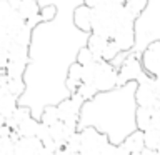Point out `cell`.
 I'll list each match as a JSON object with an SVG mask.
<instances>
[{
    "instance_id": "6da1fadb",
    "label": "cell",
    "mask_w": 160,
    "mask_h": 155,
    "mask_svg": "<svg viewBox=\"0 0 160 155\" xmlns=\"http://www.w3.org/2000/svg\"><path fill=\"white\" fill-rule=\"evenodd\" d=\"M47 3L55 5L58 15L33 30L30 63L23 75L27 90L18 98V105L28 107L38 122L47 105H58L72 97L67 88L68 68L90 37L73 25V10L83 0H40V5Z\"/></svg>"
},
{
    "instance_id": "7a4b0ae2",
    "label": "cell",
    "mask_w": 160,
    "mask_h": 155,
    "mask_svg": "<svg viewBox=\"0 0 160 155\" xmlns=\"http://www.w3.org/2000/svg\"><path fill=\"white\" fill-rule=\"evenodd\" d=\"M137 82H130L110 92H102L85 102L78 118V130L93 127L107 135L110 143L122 145L137 132Z\"/></svg>"
},
{
    "instance_id": "3957f363",
    "label": "cell",
    "mask_w": 160,
    "mask_h": 155,
    "mask_svg": "<svg viewBox=\"0 0 160 155\" xmlns=\"http://www.w3.org/2000/svg\"><path fill=\"white\" fill-rule=\"evenodd\" d=\"M135 33L137 45L133 53L140 57L150 43L160 40V0H148L147 8L135 20Z\"/></svg>"
},
{
    "instance_id": "277c9868",
    "label": "cell",
    "mask_w": 160,
    "mask_h": 155,
    "mask_svg": "<svg viewBox=\"0 0 160 155\" xmlns=\"http://www.w3.org/2000/svg\"><path fill=\"white\" fill-rule=\"evenodd\" d=\"M137 88V103L138 107H145L150 110L160 108V85L152 75L145 73L138 80Z\"/></svg>"
},
{
    "instance_id": "5b68a950",
    "label": "cell",
    "mask_w": 160,
    "mask_h": 155,
    "mask_svg": "<svg viewBox=\"0 0 160 155\" xmlns=\"http://www.w3.org/2000/svg\"><path fill=\"white\" fill-rule=\"evenodd\" d=\"M145 73L147 72H145L140 57H137L133 52H130L123 65L118 68V87H123L130 82H138Z\"/></svg>"
},
{
    "instance_id": "8992f818",
    "label": "cell",
    "mask_w": 160,
    "mask_h": 155,
    "mask_svg": "<svg viewBox=\"0 0 160 155\" xmlns=\"http://www.w3.org/2000/svg\"><path fill=\"white\" fill-rule=\"evenodd\" d=\"M93 85L100 93L115 90L118 87V68H115L112 63L103 62V60L98 62V70Z\"/></svg>"
},
{
    "instance_id": "52a82bcc",
    "label": "cell",
    "mask_w": 160,
    "mask_h": 155,
    "mask_svg": "<svg viewBox=\"0 0 160 155\" xmlns=\"http://www.w3.org/2000/svg\"><path fill=\"white\" fill-rule=\"evenodd\" d=\"M112 42L117 43L120 52H133L135 45H137V33H135V23H120L117 25Z\"/></svg>"
},
{
    "instance_id": "ba28073f",
    "label": "cell",
    "mask_w": 160,
    "mask_h": 155,
    "mask_svg": "<svg viewBox=\"0 0 160 155\" xmlns=\"http://www.w3.org/2000/svg\"><path fill=\"white\" fill-rule=\"evenodd\" d=\"M140 60H142V65L148 75H152V77L160 75V40L150 43L142 52Z\"/></svg>"
},
{
    "instance_id": "9c48e42d",
    "label": "cell",
    "mask_w": 160,
    "mask_h": 155,
    "mask_svg": "<svg viewBox=\"0 0 160 155\" xmlns=\"http://www.w3.org/2000/svg\"><path fill=\"white\" fill-rule=\"evenodd\" d=\"M18 108V98L8 92V87H0V117L2 123L12 118Z\"/></svg>"
},
{
    "instance_id": "30bf717a",
    "label": "cell",
    "mask_w": 160,
    "mask_h": 155,
    "mask_svg": "<svg viewBox=\"0 0 160 155\" xmlns=\"http://www.w3.org/2000/svg\"><path fill=\"white\" fill-rule=\"evenodd\" d=\"M143 148H145V132L137 130L122 145H118V155H132V153L142 152Z\"/></svg>"
},
{
    "instance_id": "8fae6325",
    "label": "cell",
    "mask_w": 160,
    "mask_h": 155,
    "mask_svg": "<svg viewBox=\"0 0 160 155\" xmlns=\"http://www.w3.org/2000/svg\"><path fill=\"white\" fill-rule=\"evenodd\" d=\"M92 13H93V8H90L83 3L73 10V25L80 32L92 33Z\"/></svg>"
},
{
    "instance_id": "7c38bea8",
    "label": "cell",
    "mask_w": 160,
    "mask_h": 155,
    "mask_svg": "<svg viewBox=\"0 0 160 155\" xmlns=\"http://www.w3.org/2000/svg\"><path fill=\"white\" fill-rule=\"evenodd\" d=\"M43 150V143L37 137L20 138L15 143V155H40Z\"/></svg>"
},
{
    "instance_id": "4fadbf2b",
    "label": "cell",
    "mask_w": 160,
    "mask_h": 155,
    "mask_svg": "<svg viewBox=\"0 0 160 155\" xmlns=\"http://www.w3.org/2000/svg\"><path fill=\"white\" fill-rule=\"evenodd\" d=\"M40 10H42V5H40V0H22V5H20L18 12L20 15L27 20H32L35 17L40 15Z\"/></svg>"
},
{
    "instance_id": "5bb4252c",
    "label": "cell",
    "mask_w": 160,
    "mask_h": 155,
    "mask_svg": "<svg viewBox=\"0 0 160 155\" xmlns=\"http://www.w3.org/2000/svg\"><path fill=\"white\" fill-rule=\"evenodd\" d=\"M30 117H33V115H32V110H30L28 107H23V105H18V108H17V112L13 113V117L8 118V120H5L2 125H7L8 128L17 130L18 125L23 123L25 120H28Z\"/></svg>"
},
{
    "instance_id": "9a60e30c",
    "label": "cell",
    "mask_w": 160,
    "mask_h": 155,
    "mask_svg": "<svg viewBox=\"0 0 160 155\" xmlns=\"http://www.w3.org/2000/svg\"><path fill=\"white\" fill-rule=\"evenodd\" d=\"M108 43H110L108 38L102 37V35H97V33H90L88 42H87V47L92 50V52L97 55L98 58H102V55H103V52H105V48L108 47Z\"/></svg>"
},
{
    "instance_id": "2e32d148",
    "label": "cell",
    "mask_w": 160,
    "mask_h": 155,
    "mask_svg": "<svg viewBox=\"0 0 160 155\" xmlns=\"http://www.w3.org/2000/svg\"><path fill=\"white\" fill-rule=\"evenodd\" d=\"M38 123H40V122H38L37 118L30 117L28 120H25L23 123H20V125H18V128L15 130V132L20 135V138H30V137H35V135H37Z\"/></svg>"
},
{
    "instance_id": "e0dca14e",
    "label": "cell",
    "mask_w": 160,
    "mask_h": 155,
    "mask_svg": "<svg viewBox=\"0 0 160 155\" xmlns=\"http://www.w3.org/2000/svg\"><path fill=\"white\" fill-rule=\"evenodd\" d=\"M152 112L153 110H150V108L138 107L137 110V128L138 130L147 132V130L152 128Z\"/></svg>"
},
{
    "instance_id": "ac0fdd59",
    "label": "cell",
    "mask_w": 160,
    "mask_h": 155,
    "mask_svg": "<svg viewBox=\"0 0 160 155\" xmlns=\"http://www.w3.org/2000/svg\"><path fill=\"white\" fill-rule=\"evenodd\" d=\"M40 122L52 127L57 122H60V117H58V108L57 105H47L42 112V117H40Z\"/></svg>"
},
{
    "instance_id": "d6986e66",
    "label": "cell",
    "mask_w": 160,
    "mask_h": 155,
    "mask_svg": "<svg viewBox=\"0 0 160 155\" xmlns=\"http://www.w3.org/2000/svg\"><path fill=\"white\" fill-rule=\"evenodd\" d=\"M77 62L82 65V67H87V65H92L95 62H102V58H98L92 50H90L87 45L80 48V52L77 53Z\"/></svg>"
},
{
    "instance_id": "ffe728a7",
    "label": "cell",
    "mask_w": 160,
    "mask_h": 155,
    "mask_svg": "<svg viewBox=\"0 0 160 155\" xmlns=\"http://www.w3.org/2000/svg\"><path fill=\"white\" fill-rule=\"evenodd\" d=\"M145 147L158 152L160 150V130L158 128H150L145 132Z\"/></svg>"
},
{
    "instance_id": "44dd1931",
    "label": "cell",
    "mask_w": 160,
    "mask_h": 155,
    "mask_svg": "<svg viewBox=\"0 0 160 155\" xmlns=\"http://www.w3.org/2000/svg\"><path fill=\"white\" fill-rule=\"evenodd\" d=\"M77 93L85 100V102H90V100H93L100 92H98L97 88H95V85H93V83H82Z\"/></svg>"
},
{
    "instance_id": "7402d4cb",
    "label": "cell",
    "mask_w": 160,
    "mask_h": 155,
    "mask_svg": "<svg viewBox=\"0 0 160 155\" xmlns=\"http://www.w3.org/2000/svg\"><path fill=\"white\" fill-rule=\"evenodd\" d=\"M147 3H148V0H128V2L125 3V7L132 12V15L135 18H138L140 15L143 13V10L147 8Z\"/></svg>"
},
{
    "instance_id": "603a6c76",
    "label": "cell",
    "mask_w": 160,
    "mask_h": 155,
    "mask_svg": "<svg viewBox=\"0 0 160 155\" xmlns=\"http://www.w3.org/2000/svg\"><path fill=\"white\" fill-rule=\"evenodd\" d=\"M65 150L70 153H80V150H82V137H80V132L73 133L72 137L67 140V143H65Z\"/></svg>"
},
{
    "instance_id": "cb8c5ba5",
    "label": "cell",
    "mask_w": 160,
    "mask_h": 155,
    "mask_svg": "<svg viewBox=\"0 0 160 155\" xmlns=\"http://www.w3.org/2000/svg\"><path fill=\"white\" fill-rule=\"evenodd\" d=\"M120 53H123V52H120V48L117 47V43L110 40L108 47L105 48V52H103V55H102V60H103V62H108V63H112V62H113V60L118 57Z\"/></svg>"
},
{
    "instance_id": "d4e9b609",
    "label": "cell",
    "mask_w": 160,
    "mask_h": 155,
    "mask_svg": "<svg viewBox=\"0 0 160 155\" xmlns=\"http://www.w3.org/2000/svg\"><path fill=\"white\" fill-rule=\"evenodd\" d=\"M40 15H42V18H43V22H52V20L57 18V15H58V10L55 5H42V10H40Z\"/></svg>"
},
{
    "instance_id": "484cf974",
    "label": "cell",
    "mask_w": 160,
    "mask_h": 155,
    "mask_svg": "<svg viewBox=\"0 0 160 155\" xmlns=\"http://www.w3.org/2000/svg\"><path fill=\"white\" fill-rule=\"evenodd\" d=\"M40 142H47V140H50L52 138V130H50V127L48 125H45V123H42L40 122L38 123V128H37V135H35Z\"/></svg>"
},
{
    "instance_id": "4316f807",
    "label": "cell",
    "mask_w": 160,
    "mask_h": 155,
    "mask_svg": "<svg viewBox=\"0 0 160 155\" xmlns=\"http://www.w3.org/2000/svg\"><path fill=\"white\" fill-rule=\"evenodd\" d=\"M152 128L160 130V108H155L152 112Z\"/></svg>"
},
{
    "instance_id": "83f0119b",
    "label": "cell",
    "mask_w": 160,
    "mask_h": 155,
    "mask_svg": "<svg viewBox=\"0 0 160 155\" xmlns=\"http://www.w3.org/2000/svg\"><path fill=\"white\" fill-rule=\"evenodd\" d=\"M105 0H83V5H87V7H90V8H97Z\"/></svg>"
},
{
    "instance_id": "f1b7e54d",
    "label": "cell",
    "mask_w": 160,
    "mask_h": 155,
    "mask_svg": "<svg viewBox=\"0 0 160 155\" xmlns=\"http://www.w3.org/2000/svg\"><path fill=\"white\" fill-rule=\"evenodd\" d=\"M132 155H157V152H153V150H150V148L145 147L142 152H137V153H132Z\"/></svg>"
},
{
    "instance_id": "f546056e",
    "label": "cell",
    "mask_w": 160,
    "mask_h": 155,
    "mask_svg": "<svg viewBox=\"0 0 160 155\" xmlns=\"http://www.w3.org/2000/svg\"><path fill=\"white\" fill-rule=\"evenodd\" d=\"M40 155H57V153H55V152H52V150H48V148H45V147H43V150H42V152H40Z\"/></svg>"
},
{
    "instance_id": "4dcf8cb0",
    "label": "cell",
    "mask_w": 160,
    "mask_h": 155,
    "mask_svg": "<svg viewBox=\"0 0 160 155\" xmlns=\"http://www.w3.org/2000/svg\"><path fill=\"white\" fill-rule=\"evenodd\" d=\"M117 2H120V3H123V5H125V3L128 2V0H117Z\"/></svg>"
},
{
    "instance_id": "1f68e13d",
    "label": "cell",
    "mask_w": 160,
    "mask_h": 155,
    "mask_svg": "<svg viewBox=\"0 0 160 155\" xmlns=\"http://www.w3.org/2000/svg\"><path fill=\"white\" fill-rule=\"evenodd\" d=\"M155 80H157V83L160 85V75H157V77H155Z\"/></svg>"
}]
</instances>
